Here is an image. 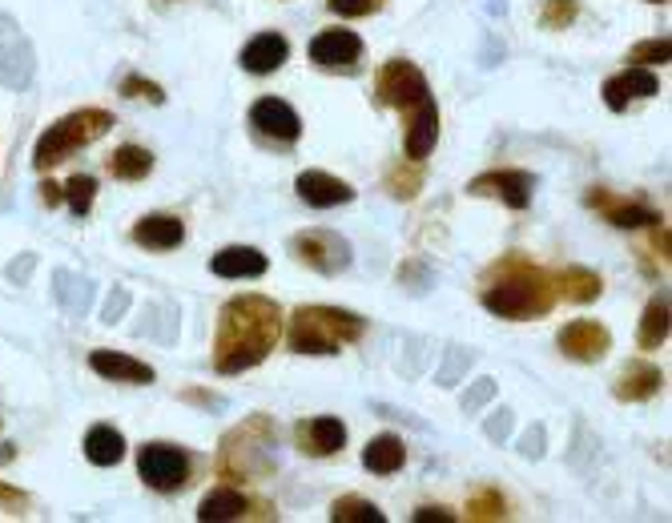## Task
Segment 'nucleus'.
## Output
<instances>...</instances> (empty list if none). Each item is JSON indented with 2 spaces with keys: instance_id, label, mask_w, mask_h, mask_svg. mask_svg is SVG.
I'll use <instances>...</instances> for the list:
<instances>
[{
  "instance_id": "nucleus-5",
  "label": "nucleus",
  "mask_w": 672,
  "mask_h": 523,
  "mask_svg": "<svg viewBox=\"0 0 672 523\" xmlns=\"http://www.w3.org/2000/svg\"><path fill=\"white\" fill-rule=\"evenodd\" d=\"M138 472L153 491H182L189 484V455L170 443H150L138 455Z\"/></svg>"
},
{
  "instance_id": "nucleus-18",
  "label": "nucleus",
  "mask_w": 672,
  "mask_h": 523,
  "mask_svg": "<svg viewBox=\"0 0 672 523\" xmlns=\"http://www.w3.org/2000/svg\"><path fill=\"white\" fill-rule=\"evenodd\" d=\"M182 237H186V225L170 213H153V218H141L134 225V242L146 249H174L182 246Z\"/></svg>"
},
{
  "instance_id": "nucleus-28",
  "label": "nucleus",
  "mask_w": 672,
  "mask_h": 523,
  "mask_svg": "<svg viewBox=\"0 0 672 523\" xmlns=\"http://www.w3.org/2000/svg\"><path fill=\"white\" fill-rule=\"evenodd\" d=\"M331 520H335V523H383V511L374 508V503H367V499H359V496H347V499H338V503H335Z\"/></svg>"
},
{
  "instance_id": "nucleus-30",
  "label": "nucleus",
  "mask_w": 672,
  "mask_h": 523,
  "mask_svg": "<svg viewBox=\"0 0 672 523\" xmlns=\"http://www.w3.org/2000/svg\"><path fill=\"white\" fill-rule=\"evenodd\" d=\"M508 503H503V496H496V491H479V496L472 499V515L475 520H503L508 515Z\"/></svg>"
},
{
  "instance_id": "nucleus-9",
  "label": "nucleus",
  "mask_w": 672,
  "mask_h": 523,
  "mask_svg": "<svg viewBox=\"0 0 672 523\" xmlns=\"http://www.w3.org/2000/svg\"><path fill=\"white\" fill-rule=\"evenodd\" d=\"M250 125L258 129L262 138H275V141H294L302 133L299 113L290 109L287 101H278V97L254 101V109H250Z\"/></svg>"
},
{
  "instance_id": "nucleus-3",
  "label": "nucleus",
  "mask_w": 672,
  "mask_h": 523,
  "mask_svg": "<svg viewBox=\"0 0 672 523\" xmlns=\"http://www.w3.org/2000/svg\"><path fill=\"white\" fill-rule=\"evenodd\" d=\"M511 275L491 287L484 294V306L499 318H532V314H548L552 311V299H556V290L548 287V278L540 275L535 266H523V262H511L508 266Z\"/></svg>"
},
{
  "instance_id": "nucleus-12",
  "label": "nucleus",
  "mask_w": 672,
  "mask_h": 523,
  "mask_svg": "<svg viewBox=\"0 0 672 523\" xmlns=\"http://www.w3.org/2000/svg\"><path fill=\"white\" fill-rule=\"evenodd\" d=\"M299 198L314 210H331V206H343V201L355 198V189L338 177L323 174V170H306V174H299Z\"/></svg>"
},
{
  "instance_id": "nucleus-6",
  "label": "nucleus",
  "mask_w": 672,
  "mask_h": 523,
  "mask_svg": "<svg viewBox=\"0 0 672 523\" xmlns=\"http://www.w3.org/2000/svg\"><path fill=\"white\" fill-rule=\"evenodd\" d=\"M379 97L386 105H395V109H415L419 101H427V77L415 69L412 61H391L383 65V73H379Z\"/></svg>"
},
{
  "instance_id": "nucleus-7",
  "label": "nucleus",
  "mask_w": 672,
  "mask_h": 523,
  "mask_svg": "<svg viewBox=\"0 0 672 523\" xmlns=\"http://www.w3.org/2000/svg\"><path fill=\"white\" fill-rule=\"evenodd\" d=\"M294 246H299L302 262L314 266V270H323V275H338V270H347V262H350L347 242H343L338 234H326V230H311V234H302Z\"/></svg>"
},
{
  "instance_id": "nucleus-1",
  "label": "nucleus",
  "mask_w": 672,
  "mask_h": 523,
  "mask_svg": "<svg viewBox=\"0 0 672 523\" xmlns=\"http://www.w3.org/2000/svg\"><path fill=\"white\" fill-rule=\"evenodd\" d=\"M278 306L270 299L246 294L234 299L222 311L218 323V342H213V362L222 374H242L250 367H258L278 342Z\"/></svg>"
},
{
  "instance_id": "nucleus-2",
  "label": "nucleus",
  "mask_w": 672,
  "mask_h": 523,
  "mask_svg": "<svg viewBox=\"0 0 672 523\" xmlns=\"http://www.w3.org/2000/svg\"><path fill=\"white\" fill-rule=\"evenodd\" d=\"M355 338H362V318L338 306H302L290 323V347L299 355H338Z\"/></svg>"
},
{
  "instance_id": "nucleus-17",
  "label": "nucleus",
  "mask_w": 672,
  "mask_h": 523,
  "mask_svg": "<svg viewBox=\"0 0 672 523\" xmlns=\"http://www.w3.org/2000/svg\"><path fill=\"white\" fill-rule=\"evenodd\" d=\"M657 93V77L648 73V69H628V73L612 77L604 81V101H609V109H628V101L633 97H652Z\"/></svg>"
},
{
  "instance_id": "nucleus-11",
  "label": "nucleus",
  "mask_w": 672,
  "mask_h": 523,
  "mask_svg": "<svg viewBox=\"0 0 672 523\" xmlns=\"http://www.w3.org/2000/svg\"><path fill=\"white\" fill-rule=\"evenodd\" d=\"M472 194H491V198H503L511 210H523L532 201V177L520 174V170H499V174H484L472 182Z\"/></svg>"
},
{
  "instance_id": "nucleus-26",
  "label": "nucleus",
  "mask_w": 672,
  "mask_h": 523,
  "mask_svg": "<svg viewBox=\"0 0 672 523\" xmlns=\"http://www.w3.org/2000/svg\"><path fill=\"white\" fill-rule=\"evenodd\" d=\"M592 206H604V213H609L612 225H621V230H636V225H652L660 222L657 213L645 210V206H616V201H609L604 194H592Z\"/></svg>"
},
{
  "instance_id": "nucleus-24",
  "label": "nucleus",
  "mask_w": 672,
  "mask_h": 523,
  "mask_svg": "<svg viewBox=\"0 0 672 523\" xmlns=\"http://www.w3.org/2000/svg\"><path fill=\"white\" fill-rule=\"evenodd\" d=\"M150 170H153V153L141 150V146H121V150L109 158V174L121 177V182H141Z\"/></svg>"
},
{
  "instance_id": "nucleus-35",
  "label": "nucleus",
  "mask_w": 672,
  "mask_h": 523,
  "mask_svg": "<svg viewBox=\"0 0 672 523\" xmlns=\"http://www.w3.org/2000/svg\"><path fill=\"white\" fill-rule=\"evenodd\" d=\"M455 523V515H451V511H443V508H419L415 511V523Z\"/></svg>"
},
{
  "instance_id": "nucleus-14",
  "label": "nucleus",
  "mask_w": 672,
  "mask_h": 523,
  "mask_svg": "<svg viewBox=\"0 0 672 523\" xmlns=\"http://www.w3.org/2000/svg\"><path fill=\"white\" fill-rule=\"evenodd\" d=\"M436 138H439V109H436V101L427 97L412 109V125H407V158L424 162L427 153L436 150Z\"/></svg>"
},
{
  "instance_id": "nucleus-16",
  "label": "nucleus",
  "mask_w": 672,
  "mask_h": 523,
  "mask_svg": "<svg viewBox=\"0 0 672 523\" xmlns=\"http://www.w3.org/2000/svg\"><path fill=\"white\" fill-rule=\"evenodd\" d=\"M89 367H93L101 379H113V383H153V367L129 359V355H113V350H93V355H89Z\"/></svg>"
},
{
  "instance_id": "nucleus-19",
  "label": "nucleus",
  "mask_w": 672,
  "mask_h": 523,
  "mask_svg": "<svg viewBox=\"0 0 672 523\" xmlns=\"http://www.w3.org/2000/svg\"><path fill=\"white\" fill-rule=\"evenodd\" d=\"M213 275L218 278H262L266 275V254L254 246H230L213 254Z\"/></svg>"
},
{
  "instance_id": "nucleus-31",
  "label": "nucleus",
  "mask_w": 672,
  "mask_h": 523,
  "mask_svg": "<svg viewBox=\"0 0 672 523\" xmlns=\"http://www.w3.org/2000/svg\"><path fill=\"white\" fill-rule=\"evenodd\" d=\"M672 57V45L669 37H657V40H645V45H636L633 49V61H645V65H664Z\"/></svg>"
},
{
  "instance_id": "nucleus-23",
  "label": "nucleus",
  "mask_w": 672,
  "mask_h": 523,
  "mask_svg": "<svg viewBox=\"0 0 672 523\" xmlns=\"http://www.w3.org/2000/svg\"><path fill=\"white\" fill-rule=\"evenodd\" d=\"M403 460H407V448H403V439H395V435L371 439L367 451H362V463H367V472H374V475H395L398 467H403Z\"/></svg>"
},
{
  "instance_id": "nucleus-22",
  "label": "nucleus",
  "mask_w": 672,
  "mask_h": 523,
  "mask_svg": "<svg viewBox=\"0 0 672 523\" xmlns=\"http://www.w3.org/2000/svg\"><path fill=\"white\" fill-rule=\"evenodd\" d=\"M85 455H89V463H97V467H113V463H121V455H125V435L117 427L97 423L85 435Z\"/></svg>"
},
{
  "instance_id": "nucleus-4",
  "label": "nucleus",
  "mask_w": 672,
  "mask_h": 523,
  "mask_svg": "<svg viewBox=\"0 0 672 523\" xmlns=\"http://www.w3.org/2000/svg\"><path fill=\"white\" fill-rule=\"evenodd\" d=\"M109 125H113V117L105 109L69 113V117H61V121L49 125V129L40 133L37 150H33V165H37V170H49V165L65 162L73 150L93 146L97 138H105V133H109Z\"/></svg>"
},
{
  "instance_id": "nucleus-20",
  "label": "nucleus",
  "mask_w": 672,
  "mask_h": 523,
  "mask_svg": "<svg viewBox=\"0 0 672 523\" xmlns=\"http://www.w3.org/2000/svg\"><path fill=\"white\" fill-rule=\"evenodd\" d=\"M664 383V374L652 367V362H628L621 374V386H616V395L628 403H640V399H652Z\"/></svg>"
},
{
  "instance_id": "nucleus-32",
  "label": "nucleus",
  "mask_w": 672,
  "mask_h": 523,
  "mask_svg": "<svg viewBox=\"0 0 672 523\" xmlns=\"http://www.w3.org/2000/svg\"><path fill=\"white\" fill-rule=\"evenodd\" d=\"M572 16H576L572 0H548V9H544V28H564Z\"/></svg>"
},
{
  "instance_id": "nucleus-15",
  "label": "nucleus",
  "mask_w": 672,
  "mask_h": 523,
  "mask_svg": "<svg viewBox=\"0 0 672 523\" xmlns=\"http://www.w3.org/2000/svg\"><path fill=\"white\" fill-rule=\"evenodd\" d=\"M343 443H347V427L338 423V419H331V415L311 419V423H299V448L306 455H335V451H343Z\"/></svg>"
},
{
  "instance_id": "nucleus-37",
  "label": "nucleus",
  "mask_w": 672,
  "mask_h": 523,
  "mask_svg": "<svg viewBox=\"0 0 672 523\" xmlns=\"http://www.w3.org/2000/svg\"><path fill=\"white\" fill-rule=\"evenodd\" d=\"M652 4H664V0H652Z\"/></svg>"
},
{
  "instance_id": "nucleus-29",
  "label": "nucleus",
  "mask_w": 672,
  "mask_h": 523,
  "mask_svg": "<svg viewBox=\"0 0 672 523\" xmlns=\"http://www.w3.org/2000/svg\"><path fill=\"white\" fill-rule=\"evenodd\" d=\"M93 198H97V182L89 174L69 177V186L61 189V201H69V210H73L77 218H85V213L93 210Z\"/></svg>"
},
{
  "instance_id": "nucleus-36",
  "label": "nucleus",
  "mask_w": 672,
  "mask_h": 523,
  "mask_svg": "<svg viewBox=\"0 0 672 523\" xmlns=\"http://www.w3.org/2000/svg\"><path fill=\"white\" fill-rule=\"evenodd\" d=\"M40 201H45V206H57V201H61V186L45 182V186H40Z\"/></svg>"
},
{
  "instance_id": "nucleus-25",
  "label": "nucleus",
  "mask_w": 672,
  "mask_h": 523,
  "mask_svg": "<svg viewBox=\"0 0 672 523\" xmlns=\"http://www.w3.org/2000/svg\"><path fill=\"white\" fill-rule=\"evenodd\" d=\"M664 338H669V299L660 294V299L648 302L645 323H640V347L652 350V347H660Z\"/></svg>"
},
{
  "instance_id": "nucleus-21",
  "label": "nucleus",
  "mask_w": 672,
  "mask_h": 523,
  "mask_svg": "<svg viewBox=\"0 0 672 523\" xmlns=\"http://www.w3.org/2000/svg\"><path fill=\"white\" fill-rule=\"evenodd\" d=\"M250 511V499L242 491H230V487H218L210 496L201 499L198 520L201 523H225V520H242Z\"/></svg>"
},
{
  "instance_id": "nucleus-13",
  "label": "nucleus",
  "mask_w": 672,
  "mask_h": 523,
  "mask_svg": "<svg viewBox=\"0 0 672 523\" xmlns=\"http://www.w3.org/2000/svg\"><path fill=\"white\" fill-rule=\"evenodd\" d=\"M287 57H290L287 37H278V33H262V37H254L246 49H242V69H246V73L266 77V73H275V69H282Z\"/></svg>"
},
{
  "instance_id": "nucleus-33",
  "label": "nucleus",
  "mask_w": 672,
  "mask_h": 523,
  "mask_svg": "<svg viewBox=\"0 0 672 523\" xmlns=\"http://www.w3.org/2000/svg\"><path fill=\"white\" fill-rule=\"evenodd\" d=\"M121 93H125V97H150L153 105H162V101H165L162 89L153 85V81H141V77H125Z\"/></svg>"
},
{
  "instance_id": "nucleus-10",
  "label": "nucleus",
  "mask_w": 672,
  "mask_h": 523,
  "mask_svg": "<svg viewBox=\"0 0 672 523\" xmlns=\"http://www.w3.org/2000/svg\"><path fill=\"white\" fill-rule=\"evenodd\" d=\"M362 57V40L350 28H331L311 40V61L323 69H350Z\"/></svg>"
},
{
  "instance_id": "nucleus-8",
  "label": "nucleus",
  "mask_w": 672,
  "mask_h": 523,
  "mask_svg": "<svg viewBox=\"0 0 672 523\" xmlns=\"http://www.w3.org/2000/svg\"><path fill=\"white\" fill-rule=\"evenodd\" d=\"M609 347H612V335L600 323H592V318H576V323H568L560 330V350L568 359L596 362L609 355Z\"/></svg>"
},
{
  "instance_id": "nucleus-27",
  "label": "nucleus",
  "mask_w": 672,
  "mask_h": 523,
  "mask_svg": "<svg viewBox=\"0 0 672 523\" xmlns=\"http://www.w3.org/2000/svg\"><path fill=\"white\" fill-rule=\"evenodd\" d=\"M560 290H564V299L592 302V299H600V278L592 275V270H580V266H572V270H564Z\"/></svg>"
},
{
  "instance_id": "nucleus-34",
  "label": "nucleus",
  "mask_w": 672,
  "mask_h": 523,
  "mask_svg": "<svg viewBox=\"0 0 672 523\" xmlns=\"http://www.w3.org/2000/svg\"><path fill=\"white\" fill-rule=\"evenodd\" d=\"M331 4V13H338V16H367V13H374L383 0H326Z\"/></svg>"
}]
</instances>
